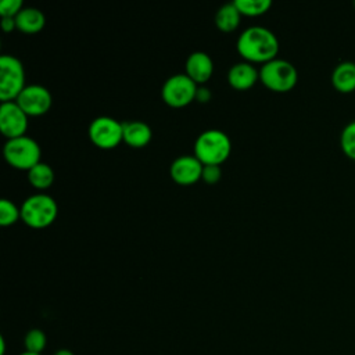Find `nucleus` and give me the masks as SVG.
<instances>
[{"label":"nucleus","instance_id":"obj_1","mask_svg":"<svg viewBox=\"0 0 355 355\" xmlns=\"http://www.w3.org/2000/svg\"><path fill=\"white\" fill-rule=\"evenodd\" d=\"M236 47L239 54L248 62L265 64L276 58L279 40L276 35L265 26H250L240 33Z\"/></svg>","mask_w":355,"mask_h":355},{"label":"nucleus","instance_id":"obj_2","mask_svg":"<svg viewBox=\"0 0 355 355\" xmlns=\"http://www.w3.org/2000/svg\"><path fill=\"white\" fill-rule=\"evenodd\" d=\"M230 151V137L219 129L204 130L194 141V155L204 165H220L227 159Z\"/></svg>","mask_w":355,"mask_h":355},{"label":"nucleus","instance_id":"obj_3","mask_svg":"<svg viewBox=\"0 0 355 355\" xmlns=\"http://www.w3.org/2000/svg\"><path fill=\"white\" fill-rule=\"evenodd\" d=\"M58 215L57 201L46 194L36 193L25 198L21 205V219L33 229H43L50 226Z\"/></svg>","mask_w":355,"mask_h":355},{"label":"nucleus","instance_id":"obj_4","mask_svg":"<svg viewBox=\"0 0 355 355\" xmlns=\"http://www.w3.org/2000/svg\"><path fill=\"white\" fill-rule=\"evenodd\" d=\"M259 80L272 92H290L298 80L297 68L287 60L273 58L262 64L259 69Z\"/></svg>","mask_w":355,"mask_h":355},{"label":"nucleus","instance_id":"obj_5","mask_svg":"<svg viewBox=\"0 0 355 355\" xmlns=\"http://www.w3.org/2000/svg\"><path fill=\"white\" fill-rule=\"evenodd\" d=\"M3 154L11 166L29 171L32 166L40 162L42 150L35 139L24 135L8 139L4 144Z\"/></svg>","mask_w":355,"mask_h":355},{"label":"nucleus","instance_id":"obj_6","mask_svg":"<svg viewBox=\"0 0 355 355\" xmlns=\"http://www.w3.org/2000/svg\"><path fill=\"white\" fill-rule=\"evenodd\" d=\"M25 69L19 58L11 54L0 57V98L12 101L25 87Z\"/></svg>","mask_w":355,"mask_h":355},{"label":"nucleus","instance_id":"obj_7","mask_svg":"<svg viewBox=\"0 0 355 355\" xmlns=\"http://www.w3.org/2000/svg\"><path fill=\"white\" fill-rule=\"evenodd\" d=\"M197 83L186 73L169 76L161 89L162 100L171 107H184L197 97Z\"/></svg>","mask_w":355,"mask_h":355},{"label":"nucleus","instance_id":"obj_8","mask_svg":"<svg viewBox=\"0 0 355 355\" xmlns=\"http://www.w3.org/2000/svg\"><path fill=\"white\" fill-rule=\"evenodd\" d=\"M87 132L94 146L104 150L114 148L123 140V122L101 115L90 122Z\"/></svg>","mask_w":355,"mask_h":355},{"label":"nucleus","instance_id":"obj_9","mask_svg":"<svg viewBox=\"0 0 355 355\" xmlns=\"http://www.w3.org/2000/svg\"><path fill=\"white\" fill-rule=\"evenodd\" d=\"M15 101L28 116H39L49 111L53 100L47 87L42 85H26Z\"/></svg>","mask_w":355,"mask_h":355},{"label":"nucleus","instance_id":"obj_10","mask_svg":"<svg viewBox=\"0 0 355 355\" xmlns=\"http://www.w3.org/2000/svg\"><path fill=\"white\" fill-rule=\"evenodd\" d=\"M0 129L7 139L24 136L28 129V114L12 101H1L0 104Z\"/></svg>","mask_w":355,"mask_h":355},{"label":"nucleus","instance_id":"obj_11","mask_svg":"<svg viewBox=\"0 0 355 355\" xmlns=\"http://www.w3.org/2000/svg\"><path fill=\"white\" fill-rule=\"evenodd\" d=\"M202 166L204 164L194 154H183L171 164V178L183 186L193 184L201 179Z\"/></svg>","mask_w":355,"mask_h":355},{"label":"nucleus","instance_id":"obj_12","mask_svg":"<svg viewBox=\"0 0 355 355\" xmlns=\"http://www.w3.org/2000/svg\"><path fill=\"white\" fill-rule=\"evenodd\" d=\"M186 75L197 85L205 83L214 73V61L205 51H194L186 60Z\"/></svg>","mask_w":355,"mask_h":355},{"label":"nucleus","instance_id":"obj_13","mask_svg":"<svg viewBox=\"0 0 355 355\" xmlns=\"http://www.w3.org/2000/svg\"><path fill=\"white\" fill-rule=\"evenodd\" d=\"M259 79V71L248 61L237 62L227 71V82L236 90H247Z\"/></svg>","mask_w":355,"mask_h":355},{"label":"nucleus","instance_id":"obj_14","mask_svg":"<svg viewBox=\"0 0 355 355\" xmlns=\"http://www.w3.org/2000/svg\"><path fill=\"white\" fill-rule=\"evenodd\" d=\"M153 137L151 128L143 121L123 122V141L130 147H144Z\"/></svg>","mask_w":355,"mask_h":355},{"label":"nucleus","instance_id":"obj_15","mask_svg":"<svg viewBox=\"0 0 355 355\" xmlns=\"http://www.w3.org/2000/svg\"><path fill=\"white\" fill-rule=\"evenodd\" d=\"M331 85L340 93L355 92V62L341 61L331 72Z\"/></svg>","mask_w":355,"mask_h":355},{"label":"nucleus","instance_id":"obj_16","mask_svg":"<svg viewBox=\"0 0 355 355\" xmlns=\"http://www.w3.org/2000/svg\"><path fill=\"white\" fill-rule=\"evenodd\" d=\"M17 29L25 33H36L42 31L46 25V17L44 14L35 7H24L17 15H15Z\"/></svg>","mask_w":355,"mask_h":355},{"label":"nucleus","instance_id":"obj_17","mask_svg":"<svg viewBox=\"0 0 355 355\" xmlns=\"http://www.w3.org/2000/svg\"><path fill=\"white\" fill-rule=\"evenodd\" d=\"M240 17H241V14L237 10L236 4L233 1L226 3L218 8V11L215 14V24L219 31L232 32L239 26Z\"/></svg>","mask_w":355,"mask_h":355},{"label":"nucleus","instance_id":"obj_18","mask_svg":"<svg viewBox=\"0 0 355 355\" xmlns=\"http://www.w3.org/2000/svg\"><path fill=\"white\" fill-rule=\"evenodd\" d=\"M28 180L36 189H47L54 182V171L46 162H37L28 171Z\"/></svg>","mask_w":355,"mask_h":355},{"label":"nucleus","instance_id":"obj_19","mask_svg":"<svg viewBox=\"0 0 355 355\" xmlns=\"http://www.w3.org/2000/svg\"><path fill=\"white\" fill-rule=\"evenodd\" d=\"M233 3L236 4L240 14L247 15V17L262 15L272 6L270 0H234Z\"/></svg>","mask_w":355,"mask_h":355},{"label":"nucleus","instance_id":"obj_20","mask_svg":"<svg viewBox=\"0 0 355 355\" xmlns=\"http://www.w3.org/2000/svg\"><path fill=\"white\" fill-rule=\"evenodd\" d=\"M340 147L345 157L355 161V121L348 122L340 133Z\"/></svg>","mask_w":355,"mask_h":355},{"label":"nucleus","instance_id":"obj_21","mask_svg":"<svg viewBox=\"0 0 355 355\" xmlns=\"http://www.w3.org/2000/svg\"><path fill=\"white\" fill-rule=\"evenodd\" d=\"M21 218V208H18L11 200H0V225L11 226Z\"/></svg>","mask_w":355,"mask_h":355},{"label":"nucleus","instance_id":"obj_22","mask_svg":"<svg viewBox=\"0 0 355 355\" xmlns=\"http://www.w3.org/2000/svg\"><path fill=\"white\" fill-rule=\"evenodd\" d=\"M24 344H25V351L33 352V354H42V351L47 344L44 331H42L40 329H31L25 336Z\"/></svg>","mask_w":355,"mask_h":355},{"label":"nucleus","instance_id":"obj_23","mask_svg":"<svg viewBox=\"0 0 355 355\" xmlns=\"http://www.w3.org/2000/svg\"><path fill=\"white\" fill-rule=\"evenodd\" d=\"M22 6V0H3L0 3V15L15 17L24 8Z\"/></svg>","mask_w":355,"mask_h":355},{"label":"nucleus","instance_id":"obj_24","mask_svg":"<svg viewBox=\"0 0 355 355\" xmlns=\"http://www.w3.org/2000/svg\"><path fill=\"white\" fill-rule=\"evenodd\" d=\"M220 176H222L220 165H204V166H202L201 179H202L205 183L214 184V183L219 182Z\"/></svg>","mask_w":355,"mask_h":355},{"label":"nucleus","instance_id":"obj_25","mask_svg":"<svg viewBox=\"0 0 355 355\" xmlns=\"http://www.w3.org/2000/svg\"><path fill=\"white\" fill-rule=\"evenodd\" d=\"M1 29L4 32H11L14 29H17V22H15V17H1Z\"/></svg>","mask_w":355,"mask_h":355},{"label":"nucleus","instance_id":"obj_26","mask_svg":"<svg viewBox=\"0 0 355 355\" xmlns=\"http://www.w3.org/2000/svg\"><path fill=\"white\" fill-rule=\"evenodd\" d=\"M54 355H73V352H72V351H69V349L62 348V349H58Z\"/></svg>","mask_w":355,"mask_h":355},{"label":"nucleus","instance_id":"obj_27","mask_svg":"<svg viewBox=\"0 0 355 355\" xmlns=\"http://www.w3.org/2000/svg\"><path fill=\"white\" fill-rule=\"evenodd\" d=\"M19 355H42V354H33V352H28V351H25V352L19 354Z\"/></svg>","mask_w":355,"mask_h":355},{"label":"nucleus","instance_id":"obj_28","mask_svg":"<svg viewBox=\"0 0 355 355\" xmlns=\"http://www.w3.org/2000/svg\"><path fill=\"white\" fill-rule=\"evenodd\" d=\"M354 6H355V3H354Z\"/></svg>","mask_w":355,"mask_h":355}]
</instances>
